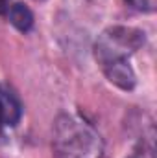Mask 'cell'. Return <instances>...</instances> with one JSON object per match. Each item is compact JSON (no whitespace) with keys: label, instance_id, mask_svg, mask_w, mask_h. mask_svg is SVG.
Returning a JSON list of instances; mask_svg holds the SVG:
<instances>
[{"label":"cell","instance_id":"obj_5","mask_svg":"<svg viewBox=\"0 0 157 158\" xmlns=\"http://www.w3.org/2000/svg\"><path fill=\"white\" fill-rule=\"evenodd\" d=\"M7 17L9 22L19 30V31H30L34 26V13L24 6V4H13L11 7H7Z\"/></svg>","mask_w":157,"mask_h":158},{"label":"cell","instance_id":"obj_3","mask_svg":"<svg viewBox=\"0 0 157 158\" xmlns=\"http://www.w3.org/2000/svg\"><path fill=\"white\" fill-rule=\"evenodd\" d=\"M22 116V103L7 85H0V125L15 127Z\"/></svg>","mask_w":157,"mask_h":158},{"label":"cell","instance_id":"obj_4","mask_svg":"<svg viewBox=\"0 0 157 158\" xmlns=\"http://www.w3.org/2000/svg\"><path fill=\"white\" fill-rule=\"evenodd\" d=\"M105 77L109 79L113 85H117L122 90H131L135 86V74L129 66L128 59H113V61H105L100 64Z\"/></svg>","mask_w":157,"mask_h":158},{"label":"cell","instance_id":"obj_6","mask_svg":"<svg viewBox=\"0 0 157 158\" xmlns=\"http://www.w3.org/2000/svg\"><path fill=\"white\" fill-rule=\"evenodd\" d=\"M129 7H133V9H137V11H146L148 9V6H150V2L148 0H124Z\"/></svg>","mask_w":157,"mask_h":158},{"label":"cell","instance_id":"obj_7","mask_svg":"<svg viewBox=\"0 0 157 158\" xmlns=\"http://www.w3.org/2000/svg\"><path fill=\"white\" fill-rule=\"evenodd\" d=\"M6 4H7V0H0V13L7 9V6H6Z\"/></svg>","mask_w":157,"mask_h":158},{"label":"cell","instance_id":"obj_1","mask_svg":"<svg viewBox=\"0 0 157 158\" xmlns=\"http://www.w3.org/2000/svg\"><path fill=\"white\" fill-rule=\"evenodd\" d=\"M54 158H102L104 143L98 131L76 116H59L52 138Z\"/></svg>","mask_w":157,"mask_h":158},{"label":"cell","instance_id":"obj_8","mask_svg":"<svg viewBox=\"0 0 157 158\" xmlns=\"http://www.w3.org/2000/svg\"><path fill=\"white\" fill-rule=\"evenodd\" d=\"M39 2H41V0H39Z\"/></svg>","mask_w":157,"mask_h":158},{"label":"cell","instance_id":"obj_2","mask_svg":"<svg viewBox=\"0 0 157 158\" xmlns=\"http://www.w3.org/2000/svg\"><path fill=\"white\" fill-rule=\"evenodd\" d=\"M144 42V37L139 30L131 28H111L102 33V37L96 42V59L98 63L113 61V59H128L129 53H133L141 44Z\"/></svg>","mask_w":157,"mask_h":158}]
</instances>
